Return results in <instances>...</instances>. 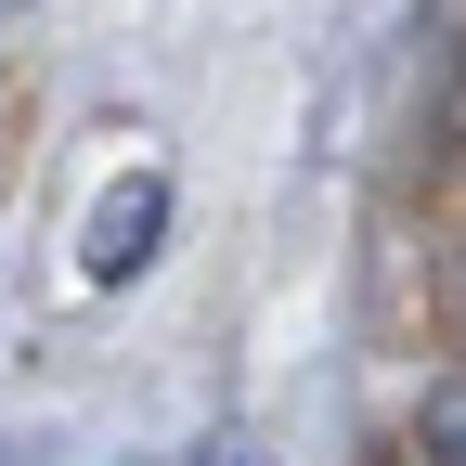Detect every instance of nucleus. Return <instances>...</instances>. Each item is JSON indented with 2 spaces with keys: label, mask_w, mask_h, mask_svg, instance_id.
<instances>
[{
  "label": "nucleus",
  "mask_w": 466,
  "mask_h": 466,
  "mask_svg": "<svg viewBox=\"0 0 466 466\" xmlns=\"http://www.w3.org/2000/svg\"><path fill=\"white\" fill-rule=\"evenodd\" d=\"M182 466H272V453H259V441H247V428H220V441H195V453H182Z\"/></svg>",
  "instance_id": "4"
},
{
  "label": "nucleus",
  "mask_w": 466,
  "mask_h": 466,
  "mask_svg": "<svg viewBox=\"0 0 466 466\" xmlns=\"http://www.w3.org/2000/svg\"><path fill=\"white\" fill-rule=\"evenodd\" d=\"M156 233H168V182L143 168V182H116V195L91 208V233H78V272H91V285H130V272L156 259Z\"/></svg>",
  "instance_id": "1"
},
{
  "label": "nucleus",
  "mask_w": 466,
  "mask_h": 466,
  "mask_svg": "<svg viewBox=\"0 0 466 466\" xmlns=\"http://www.w3.org/2000/svg\"><path fill=\"white\" fill-rule=\"evenodd\" d=\"M428 156H441V168L466 156V52H453V78H441V104H428Z\"/></svg>",
  "instance_id": "3"
},
{
  "label": "nucleus",
  "mask_w": 466,
  "mask_h": 466,
  "mask_svg": "<svg viewBox=\"0 0 466 466\" xmlns=\"http://www.w3.org/2000/svg\"><path fill=\"white\" fill-rule=\"evenodd\" d=\"M376 466H466V376H441L415 415H401V441H389Z\"/></svg>",
  "instance_id": "2"
}]
</instances>
